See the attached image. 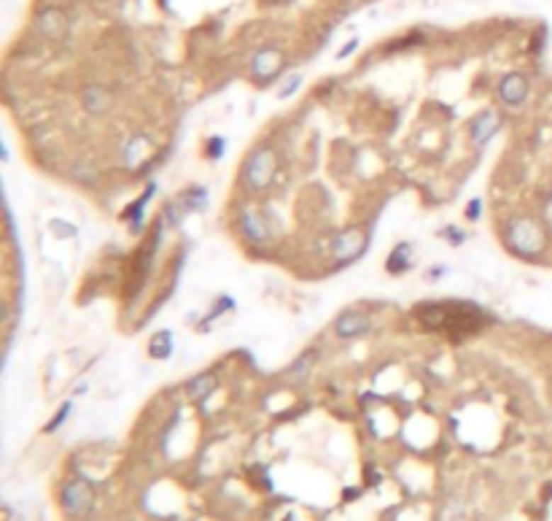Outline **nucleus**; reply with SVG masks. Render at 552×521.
<instances>
[{
    "label": "nucleus",
    "mask_w": 552,
    "mask_h": 521,
    "mask_svg": "<svg viewBox=\"0 0 552 521\" xmlns=\"http://www.w3.org/2000/svg\"><path fill=\"white\" fill-rule=\"evenodd\" d=\"M312 365H315V351L310 349V351H305V354H299V357L288 365V371H286V375H291V378H305L310 371H312Z\"/></svg>",
    "instance_id": "nucleus-14"
},
{
    "label": "nucleus",
    "mask_w": 552,
    "mask_h": 521,
    "mask_svg": "<svg viewBox=\"0 0 552 521\" xmlns=\"http://www.w3.org/2000/svg\"><path fill=\"white\" fill-rule=\"evenodd\" d=\"M146 151H148V141L143 136L130 138L127 146H124V163L127 165H137L146 160Z\"/></svg>",
    "instance_id": "nucleus-12"
},
{
    "label": "nucleus",
    "mask_w": 552,
    "mask_h": 521,
    "mask_svg": "<svg viewBox=\"0 0 552 521\" xmlns=\"http://www.w3.org/2000/svg\"><path fill=\"white\" fill-rule=\"evenodd\" d=\"M525 97H528V82L520 73H509L498 82V100L504 106H520Z\"/></svg>",
    "instance_id": "nucleus-6"
},
{
    "label": "nucleus",
    "mask_w": 552,
    "mask_h": 521,
    "mask_svg": "<svg viewBox=\"0 0 552 521\" xmlns=\"http://www.w3.org/2000/svg\"><path fill=\"white\" fill-rule=\"evenodd\" d=\"M498 127H501V116H498L496 111H483V114L474 116V122H471V141H474L477 146H485V143L498 133Z\"/></svg>",
    "instance_id": "nucleus-7"
},
{
    "label": "nucleus",
    "mask_w": 552,
    "mask_h": 521,
    "mask_svg": "<svg viewBox=\"0 0 552 521\" xmlns=\"http://www.w3.org/2000/svg\"><path fill=\"white\" fill-rule=\"evenodd\" d=\"M67 413H70V402H65V405H62V408L57 411V416H54L52 422L46 424V432H54V429H57V427H60V424H62V422L67 419Z\"/></svg>",
    "instance_id": "nucleus-16"
},
{
    "label": "nucleus",
    "mask_w": 552,
    "mask_h": 521,
    "mask_svg": "<svg viewBox=\"0 0 552 521\" xmlns=\"http://www.w3.org/2000/svg\"><path fill=\"white\" fill-rule=\"evenodd\" d=\"M364 248H366V243H364V235H361V230H356V227L345 230V233H342L334 241L337 260L345 262V265H348V262H353L356 257H361Z\"/></svg>",
    "instance_id": "nucleus-5"
},
{
    "label": "nucleus",
    "mask_w": 552,
    "mask_h": 521,
    "mask_svg": "<svg viewBox=\"0 0 552 521\" xmlns=\"http://www.w3.org/2000/svg\"><path fill=\"white\" fill-rule=\"evenodd\" d=\"M372 329V319L361 311H345L334 319V332L337 338L342 341H356V338H364L366 332Z\"/></svg>",
    "instance_id": "nucleus-4"
},
{
    "label": "nucleus",
    "mask_w": 552,
    "mask_h": 521,
    "mask_svg": "<svg viewBox=\"0 0 552 521\" xmlns=\"http://www.w3.org/2000/svg\"><path fill=\"white\" fill-rule=\"evenodd\" d=\"M240 230L251 243H264L269 238V227L259 211H242L240 214Z\"/></svg>",
    "instance_id": "nucleus-8"
},
{
    "label": "nucleus",
    "mask_w": 552,
    "mask_h": 521,
    "mask_svg": "<svg viewBox=\"0 0 552 521\" xmlns=\"http://www.w3.org/2000/svg\"><path fill=\"white\" fill-rule=\"evenodd\" d=\"M480 200H471V206L466 208V219H480Z\"/></svg>",
    "instance_id": "nucleus-18"
},
{
    "label": "nucleus",
    "mask_w": 552,
    "mask_h": 521,
    "mask_svg": "<svg viewBox=\"0 0 552 521\" xmlns=\"http://www.w3.org/2000/svg\"><path fill=\"white\" fill-rule=\"evenodd\" d=\"M275 151L269 146H261L251 154V160L245 163V170H242V179L251 190H267L272 179H275Z\"/></svg>",
    "instance_id": "nucleus-1"
},
{
    "label": "nucleus",
    "mask_w": 552,
    "mask_h": 521,
    "mask_svg": "<svg viewBox=\"0 0 552 521\" xmlns=\"http://www.w3.org/2000/svg\"><path fill=\"white\" fill-rule=\"evenodd\" d=\"M507 241H509V246L517 251V254H523V257H531V254H536L541 251L544 246V235L539 230V224L528 219H517L509 224V230H507Z\"/></svg>",
    "instance_id": "nucleus-2"
},
{
    "label": "nucleus",
    "mask_w": 552,
    "mask_h": 521,
    "mask_svg": "<svg viewBox=\"0 0 552 521\" xmlns=\"http://www.w3.org/2000/svg\"><path fill=\"white\" fill-rule=\"evenodd\" d=\"M62 510H65L67 516H84V513H89L94 505V489L89 481L84 478H73L65 483V489H62Z\"/></svg>",
    "instance_id": "nucleus-3"
},
{
    "label": "nucleus",
    "mask_w": 552,
    "mask_h": 521,
    "mask_svg": "<svg viewBox=\"0 0 552 521\" xmlns=\"http://www.w3.org/2000/svg\"><path fill=\"white\" fill-rule=\"evenodd\" d=\"M186 389H188V395H191V400H205L215 389V378L210 373H202V375H197V378L188 381Z\"/></svg>",
    "instance_id": "nucleus-13"
},
{
    "label": "nucleus",
    "mask_w": 552,
    "mask_h": 521,
    "mask_svg": "<svg viewBox=\"0 0 552 521\" xmlns=\"http://www.w3.org/2000/svg\"><path fill=\"white\" fill-rule=\"evenodd\" d=\"M81 103H84L86 114L103 116V114H108V109H111V92H108L106 87H97V84H94V87H86V89H84Z\"/></svg>",
    "instance_id": "nucleus-9"
},
{
    "label": "nucleus",
    "mask_w": 552,
    "mask_h": 521,
    "mask_svg": "<svg viewBox=\"0 0 552 521\" xmlns=\"http://www.w3.org/2000/svg\"><path fill=\"white\" fill-rule=\"evenodd\" d=\"M410 260H412V246H410V243H399V246H393V251L388 254L385 268H388L390 273L399 275L410 268Z\"/></svg>",
    "instance_id": "nucleus-11"
},
{
    "label": "nucleus",
    "mask_w": 552,
    "mask_h": 521,
    "mask_svg": "<svg viewBox=\"0 0 552 521\" xmlns=\"http://www.w3.org/2000/svg\"><path fill=\"white\" fill-rule=\"evenodd\" d=\"M173 332L170 329H159L151 341H148V354L154 359H167L173 354Z\"/></svg>",
    "instance_id": "nucleus-10"
},
{
    "label": "nucleus",
    "mask_w": 552,
    "mask_h": 521,
    "mask_svg": "<svg viewBox=\"0 0 552 521\" xmlns=\"http://www.w3.org/2000/svg\"><path fill=\"white\" fill-rule=\"evenodd\" d=\"M43 28H46L49 35H57L60 30L65 28V22H62V16L57 14V11H46V14H43Z\"/></svg>",
    "instance_id": "nucleus-15"
},
{
    "label": "nucleus",
    "mask_w": 552,
    "mask_h": 521,
    "mask_svg": "<svg viewBox=\"0 0 552 521\" xmlns=\"http://www.w3.org/2000/svg\"><path fill=\"white\" fill-rule=\"evenodd\" d=\"M208 154H210V160H218V157L224 154V138H210V143H208Z\"/></svg>",
    "instance_id": "nucleus-17"
}]
</instances>
